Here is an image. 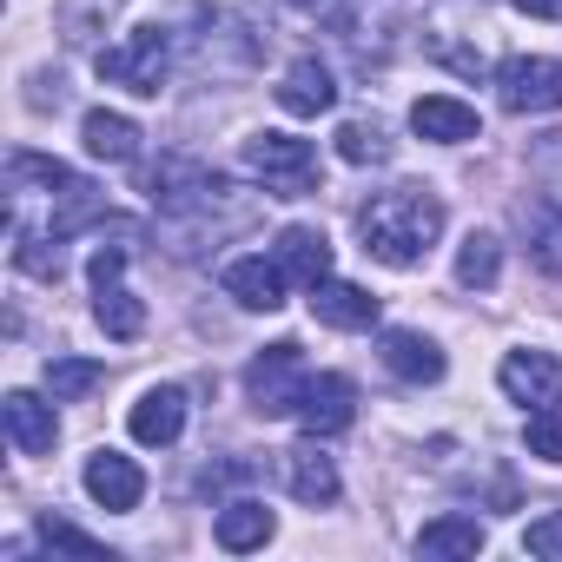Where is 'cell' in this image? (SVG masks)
Wrapping results in <instances>:
<instances>
[{
	"label": "cell",
	"mask_w": 562,
	"mask_h": 562,
	"mask_svg": "<svg viewBox=\"0 0 562 562\" xmlns=\"http://www.w3.org/2000/svg\"><path fill=\"white\" fill-rule=\"evenodd\" d=\"M358 238H364V251L378 265L411 271L443 238V199L430 186H391V192H378V199L358 205Z\"/></svg>",
	"instance_id": "cell-1"
},
{
	"label": "cell",
	"mask_w": 562,
	"mask_h": 562,
	"mask_svg": "<svg viewBox=\"0 0 562 562\" xmlns=\"http://www.w3.org/2000/svg\"><path fill=\"white\" fill-rule=\"evenodd\" d=\"M245 172L265 186V199H305V192H318V146L299 133H251Z\"/></svg>",
	"instance_id": "cell-2"
},
{
	"label": "cell",
	"mask_w": 562,
	"mask_h": 562,
	"mask_svg": "<svg viewBox=\"0 0 562 562\" xmlns=\"http://www.w3.org/2000/svg\"><path fill=\"white\" fill-rule=\"evenodd\" d=\"M146 192H153V205H159L166 218H212V212H225L232 179H218V172H212V166H199V159L166 153V159L153 166Z\"/></svg>",
	"instance_id": "cell-3"
},
{
	"label": "cell",
	"mask_w": 562,
	"mask_h": 562,
	"mask_svg": "<svg viewBox=\"0 0 562 562\" xmlns=\"http://www.w3.org/2000/svg\"><path fill=\"white\" fill-rule=\"evenodd\" d=\"M305 384H312V371H305V351H299L292 338L265 345V351L245 364V397H251L258 417H299Z\"/></svg>",
	"instance_id": "cell-4"
},
{
	"label": "cell",
	"mask_w": 562,
	"mask_h": 562,
	"mask_svg": "<svg viewBox=\"0 0 562 562\" xmlns=\"http://www.w3.org/2000/svg\"><path fill=\"white\" fill-rule=\"evenodd\" d=\"M166 74H172V34L166 27H133L120 47L100 54V80H113V87H126L139 100H159Z\"/></svg>",
	"instance_id": "cell-5"
},
{
	"label": "cell",
	"mask_w": 562,
	"mask_h": 562,
	"mask_svg": "<svg viewBox=\"0 0 562 562\" xmlns=\"http://www.w3.org/2000/svg\"><path fill=\"white\" fill-rule=\"evenodd\" d=\"M120 271H126V245H100L93 251V265H87V278H93V318H100V331L106 338H139L146 331V305L120 285Z\"/></svg>",
	"instance_id": "cell-6"
},
{
	"label": "cell",
	"mask_w": 562,
	"mask_h": 562,
	"mask_svg": "<svg viewBox=\"0 0 562 562\" xmlns=\"http://www.w3.org/2000/svg\"><path fill=\"white\" fill-rule=\"evenodd\" d=\"M496 100H503V113H555L562 106V60L509 54L496 67Z\"/></svg>",
	"instance_id": "cell-7"
},
{
	"label": "cell",
	"mask_w": 562,
	"mask_h": 562,
	"mask_svg": "<svg viewBox=\"0 0 562 562\" xmlns=\"http://www.w3.org/2000/svg\"><path fill=\"white\" fill-rule=\"evenodd\" d=\"M496 384L509 404L522 411H542V404H562V358L555 351H509L496 364Z\"/></svg>",
	"instance_id": "cell-8"
},
{
	"label": "cell",
	"mask_w": 562,
	"mask_h": 562,
	"mask_svg": "<svg viewBox=\"0 0 562 562\" xmlns=\"http://www.w3.org/2000/svg\"><path fill=\"white\" fill-rule=\"evenodd\" d=\"M351 417H358V384L345 371H318L305 384V404H299L305 437H338V430H351Z\"/></svg>",
	"instance_id": "cell-9"
},
{
	"label": "cell",
	"mask_w": 562,
	"mask_h": 562,
	"mask_svg": "<svg viewBox=\"0 0 562 562\" xmlns=\"http://www.w3.org/2000/svg\"><path fill=\"white\" fill-rule=\"evenodd\" d=\"M411 133H417V139H437V146H470V139L483 133V120H476V106L457 100V93H424V100L411 106Z\"/></svg>",
	"instance_id": "cell-10"
},
{
	"label": "cell",
	"mask_w": 562,
	"mask_h": 562,
	"mask_svg": "<svg viewBox=\"0 0 562 562\" xmlns=\"http://www.w3.org/2000/svg\"><path fill=\"white\" fill-rule=\"evenodd\" d=\"M285 483H292V496L305 503V509H331L338 503V463L325 457V443L318 437H305V443H292L285 450Z\"/></svg>",
	"instance_id": "cell-11"
},
{
	"label": "cell",
	"mask_w": 562,
	"mask_h": 562,
	"mask_svg": "<svg viewBox=\"0 0 562 562\" xmlns=\"http://www.w3.org/2000/svg\"><path fill=\"white\" fill-rule=\"evenodd\" d=\"M87 496L100 503V509H139V496H146V470L133 463V457H120V450H93L87 457Z\"/></svg>",
	"instance_id": "cell-12"
},
{
	"label": "cell",
	"mask_w": 562,
	"mask_h": 562,
	"mask_svg": "<svg viewBox=\"0 0 562 562\" xmlns=\"http://www.w3.org/2000/svg\"><path fill=\"white\" fill-rule=\"evenodd\" d=\"M278 106H285L292 120H318V113H331V106H338V80H331V67H325L318 54L292 60L285 80H278Z\"/></svg>",
	"instance_id": "cell-13"
},
{
	"label": "cell",
	"mask_w": 562,
	"mask_h": 562,
	"mask_svg": "<svg viewBox=\"0 0 562 562\" xmlns=\"http://www.w3.org/2000/svg\"><path fill=\"white\" fill-rule=\"evenodd\" d=\"M0 424H8V443H14L21 457H47V450H54V437H60L54 404H47V397H34V391H8V404H0Z\"/></svg>",
	"instance_id": "cell-14"
},
{
	"label": "cell",
	"mask_w": 562,
	"mask_h": 562,
	"mask_svg": "<svg viewBox=\"0 0 562 562\" xmlns=\"http://www.w3.org/2000/svg\"><path fill=\"white\" fill-rule=\"evenodd\" d=\"M285 265L278 258H232L225 265V299H238L245 312H278L285 305Z\"/></svg>",
	"instance_id": "cell-15"
},
{
	"label": "cell",
	"mask_w": 562,
	"mask_h": 562,
	"mask_svg": "<svg viewBox=\"0 0 562 562\" xmlns=\"http://www.w3.org/2000/svg\"><path fill=\"white\" fill-rule=\"evenodd\" d=\"M271 258L285 265V278H292V285H305V292L331 278V238L318 225H285V232H278V245H271Z\"/></svg>",
	"instance_id": "cell-16"
},
{
	"label": "cell",
	"mask_w": 562,
	"mask_h": 562,
	"mask_svg": "<svg viewBox=\"0 0 562 562\" xmlns=\"http://www.w3.org/2000/svg\"><path fill=\"white\" fill-rule=\"evenodd\" d=\"M126 430H133L146 450H166V443H179V430H186V391H179V384H153V391L133 404Z\"/></svg>",
	"instance_id": "cell-17"
},
{
	"label": "cell",
	"mask_w": 562,
	"mask_h": 562,
	"mask_svg": "<svg viewBox=\"0 0 562 562\" xmlns=\"http://www.w3.org/2000/svg\"><path fill=\"white\" fill-rule=\"evenodd\" d=\"M378 358H384V371L404 378V384H437V378L450 371L443 351H437V338H424V331H384V338H378Z\"/></svg>",
	"instance_id": "cell-18"
},
{
	"label": "cell",
	"mask_w": 562,
	"mask_h": 562,
	"mask_svg": "<svg viewBox=\"0 0 562 562\" xmlns=\"http://www.w3.org/2000/svg\"><path fill=\"white\" fill-rule=\"evenodd\" d=\"M312 318L331 325V331H371V325H378V299H371L364 285L325 278V285H312Z\"/></svg>",
	"instance_id": "cell-19"
},
{
	"label": "cell",
	"mask_w": 562,
	"mask_h": 562,
	"mask_svg": "<svg viewBox=\"0 0 562 562\" xmlns=\"http://www.w3.org/2000/svg\"><path fill=\"white\" fill-rule=\"evenodd\" d=\"M271 529H278V516H271L258 496H238V503H225V509H218V522H212L218 549H232V555H245V549H265V542H271Z\"/></svg>",
	"instance_id": "cell-20"
},
{
	"label": "cell",
	"mask_w": 562,
	"mask_h": 562,
	"mask_svg": "<svg viewBox=\"0 0 562 562\" xmlns=\"http://www.w3.org/2000/svg\"><path fill=\"white\" fill-rule=\"evenodd\" d=\"M80 139H87V153L106 159V166H133V159H139V126H133L126 113L93 106V113L80 120Z\"/></svg>",
	"instance_id": "cell-21"
},
{
	"label": "cell",
	"mask_w": 562,
	"mask_h": 562,
	"mask_svg": "<svg viewBox=\"0 0 562 562\" xmlns=\"http://www.w3.org/2000/svg\"><path fill=\"white\" fill-rule=\"evenodd\" d=\"M8 186H14V199H21L27 186H41V192H54V199H80V192H93L74 166H60V159H47V153H14V159H8Z\"/></svg>",
	"instance_id": "cell-22"
},
{
	"label": "cell",
	"mask_w": 562,
	"mask_h": 562,
	"mask_svg": "<svg viewBox=\"0 0 562 562\" xmlns=\"http://www.w3.org/2000/svg\"><path fill=\"white\" fill-rule=\"evenodd\" d=\"M483 542H490V529H483L476 516H437V522H424V529H417V555H430V562L483 555Z\"/></svg>",
	"instance_id": "cell-23"
},
{
	"label": "cell",
	"mask_w": 562,
	"mask_h": 562,
	"mask_svg": "<svg viewBox=\"0 0 562 562\" xmlns=\"http://www.w3.org/2000/svg\"><path fill=\"white\" fill-rule=\"evenodd\" d=\"M522 232H529V258L562 278V205L555 199H529L522 205Z\"/></svg>",
	"instance_id": "cell-24"
},
{
	"label": "cell",
	"mask_w": 562,
	"mask_h": 562,
	"mask_svg": "<svg viewBox=\"0 0 562 562\" xmlns=\"http://www.w3.org/2000/svg\"><path fill=\"white\" fill-rule=\"evenodd\" d=\"M503 278V245H496V232H470L463 245H457V285L463 292H490Z\"/></svg>",
	"instance_id": "cell-25"
},
{
	"label": "cell",
	"mask_w": 562,
	"mask_h": 562,
	"mask_svg": "<svg viewBox=\"0 0 562 562\" xmlns=\"http://www.w3.org/2000/svg\"><path fill=\"white\" fill-rule=\"evenodd\" d=\"M338 159L345 166H391V133L378 120H345L338 126Z\"/></svg>",
	"instance_id": "cell-26"
},
{
	"label": "cell",
	"mask_w": 562,
	"mask_h": 562,
	"mask_svg": "<svg viewBox=\"0 0 562 562\" xmlns=\"http://www.w3.org/2000/svg\"><path fill=\"white\" fill-rule=\"evenodd\" d=\"M100 378H106V371H100L93 358H54V364H47V397H54V404H74V397H87Z\"/></svg>",
	"instance_id": "cell-27"
},
{
	"label": "cell",
	"mask_w": 562,
	"mask_h": 562,
	"mask_svg": "<svg viewBox=\"0 0 562 562\" xmlns=\"http://www.w3.org/2000/svg\"><path fill=\"white\" fill-rule=\"evenodd\" d=\"M522 443H529V457H542V463H562V404H542V411H529V424H522Z\"/></svg>",
	"instance_id": "cell-28"
},
{
	"label": "cell",
	"mask_w": 562,
	"mask_h": 562,
	"mask_svg": "<svg viewBox=\"0 0 562 562\" xmlns=\"http://www.w3.org/2000/svg\"><path fill=\"white\" fill-rule=\"evenodd\" d=\"M41 542H47V549H67V555H87V562H106V542H93L87 529L54 522V516H41Z\"/></svg>",
	"instance_id": "cell-29"
},
{
	"label": "cell",
	"mask_w": 562,
	"mask_h": 562,
	"mask_svg": "<svg viewBox=\"0 0 562 562\" xmlns=\"http://www.w3.org/2000/svg\"><path fill=\"white\" fill-rule=\"evenodd\" d=\"M522 549H529V555H542V562H562V509L536 516V522L522 529Z\"/></svg>",
	"instance_id": "cell-30"
},
{
	"label": "cell",
	"mask_w": 562,
	"mask_h": 562,
	"mask_svg": "<svg viewBox=\"0 0 562 562\" xmlns=\"http://www.w3.org/2000/svg\"><path fill=\"white\" fill-rule=\"evenodd\" d=\"M516 14H529V21H562V0H509Z\"/></svg>",
	"instance_id": "cell-31"
},
{
	"label": "cell",
	"mask_w": 562,
	"mask_h": 562,
	"mask_svg": "<svg viewBox=\"0 0 562 562\" xmlns=\"http://www.w3.org/2000/svg\"><path fill=\"white\" fill-rule=\"evenodd\" d=\"M285 8H325V0H285Z\"/></svg>",
	"instance_id": "cell-32"
}]
</instances>
